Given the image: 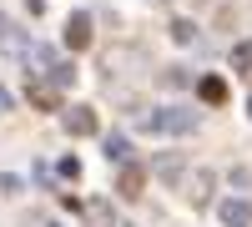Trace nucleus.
I'll return each instance as SVG.
<instances>
[{
	"label": "nucleus",
	"instance_id": "1",
	"mask_svg": "<svg viewBox=\"0 0 252 227\" xmlns=\"http://www.w3.org/2000/svg\"><path fill=\"white\" fill-rule=\"evenodd\" d=\"M177 187H182V197H187V202H197V207H202V202L212 197V172H207V167H197V172H187Z\"/></svg>",
	"mask_w": 252,
	"mask_h": 227
},
{
	"label": "nucleus",
	"instance_id": "2",
	"mask_svg": "<svg viewBox=\"0 0 252 227\" xmlns=\"http://www.w3.org/2000/svg\"><path fill=\"white\" fill-rule=\"evenodd\" d=\"M31 106H40V111H56L61 106V86L51 76H31Z\"/></svg>",
	"mask_w": 252,
	"mask_h": 227
},
{
	"label": "nucleus",
	"instance_id": "3",
	"mask_svg": "<svg viewBox=\"0 0 252 227\" xmlns=\"http://www.w3.org/2000/svg\"><path fill=\"white\" fill-rule=\"evenodd\" d=\"M61 127H66L71 136H91L96 131V111L91 106H66L61 111Z\"/></svg>",
	"mask_w": 252,
	"mask_h": 227
},
{
	"label": "nucleus",
	"instance_id": "4",
	"mask_svg": "<svg viewBox=\"0 0 252 227\" xmlns=\"http://www.w3.org/2000/svg\"><path fill=\"white\" fill-rule=\"evenodd\" d=\"M217 217H222V227H252V202L247 197H227L217 207Z\"/></svg>",
	"mask_w": 252,
	"mask_h": 227
},
{
	"label": "nucleus",
	"instance_id": "5",
	"mask_svg": "<svg viewBox=\"0 0 252 227\" xmlns=\"http://www.w3.org/2000/svg\"><path fill=\"white\" fill-rule=\"evenodd\" d=\"M20 61L31 66V76H51V66H56V51L35 40V46H26V51H20Z\"/></svg>",
	"mask_w": 252,
	"mask_h": 227
},
{
	"label": "nucleus",
	"instance_id": "6",
	"mask_svg": "<svg viewBox=\"0 0 252 227\" xmlns=\"http://www.w3.org/2000/svg\"><path fill=\"white\" fill-rule=\"evenodd\" d=\"M141 187H146V167H131V162H121L116 192H121V197H141Z\"/></svg>",
	"mask_w": 252,
	"mask_h": 227
},
{
	"label": "nucleus",
	"instance_id": "7",
	"mask_svg": "<svg viewBox=\"0 0 252 227\" xmlns=\"http://www.w3.org/2000/svg\"><path fill=\"white\" fill-rule=\"evenodd\" d=\"M66 46L71 51H86L91 46V15H71L66 20Z\"/></svg>",
	"mask_w": 252,
	"mask_h": 227
},
{
	"label": "nucleus",
	"instance_id": "8",
	"mask_svg": "<svg viewBox=\"0 0 252 227\" xmlns=\"http://www.w3.org/2000/svg\"><path fill=\"white\" fill-rule=\"evenodd\" d=\"M26 46H31V40L15 31V20H10V15H0V51H15V56H20Z\"/></svg>",
	"mask_w": 252,
	"mask_h": 227
},
{
	"label": "nucleus",
	"instance_id": "9",
	"mask_svg": "<svg viewBox=\"0 0 252 227\" xmlns=\"http://www.w3.org/2000/svg\"><path fill=\"white\" fill-rule=\"evenodd\" d=\"M197 91H202L207 106H222V101H227V81H222V76H202V81H197Z\"/></svg>",
	"mask_w": 252,
	"mask_h": 227
},
{
	"label": "nucleus",
	"instance_id": "10",
	"mask_svg": "<svg viewBox=\"0 0 252 227\" xmlns=\"http://www.w3.org/2000/svg\"><path fill=\"white\" fill-rule=\"evenodd\" d=\"M81 212H86V222H91V227H116L111 202H101V197H96V202H81Z\"/></svg>",
	"mask_w": 252,
	"mask_h": 227
},
{
	"label": "nucleus",
	"instance_id": "11",
	"mask_svg": "<svg viewBox=\"0 0 252 227\" xmlns=\"http://www.w3.org/2000/svg\"><path fill=\"white\" fill-rule=\"evenodd\" d=\"M157 81H161L166 91H182V86H192V76H187L182 66H161V76H157Z\"/></svg>",
	"mask_w": 252,
	"mask_h": 227
},
{
	"label": "nucleus",
	"instance_id": "12",
	"mask_svg": "<svg viewBox=\"0 0 252 227\" xmlns=\"http://www.w3.org/2000/svg\"><path fill=\"white\" fill-rule=\"evenodd\" d=\"M106 157L116 162V167H121V162H131V141H126V136H116V131H111V136H106Z\"/></svg>",
	"mask_w": 252,
	"mask_h": 227
},
{
	"label": "nucleus",
	"instance_id": "13",
	"mask_svg": "<svg viewBox=\"0 0 252 227\" xmlns=\"http://www.w3.org/2000/svg\"><path fill=\"white\" fill-rule=\"evenodd\" d=\"M172 40L177 46H192L197 40V20H172Z\"/></svg>",
	"mask_w": 252,
	"mask_h": 227
},
{
	"label": "nucleus",
	"instance_id": "14",
	"mask_svg": "<svg viewBox=\"0 0 252 227\" xmlns=\"http://www.w3.org/2000/svg\"><path fill=\"white\" fill-rule=\"evenodd\" d=\"M232 71L252 76V40H247V46H232Z\"/></svg>",
	"mask_w": 252,
	"mask_h": 227
},
{
	"label": "nucleus",
	"instance_id": "15",
	"mask_svg": "<svg viewBox=\"0 0 252 227\" xmlns=\"http://www.w3.org/2000/svg\"><path fill=\"white\" fill-rule=\"evenodd\" d=\"M157 172L166 182H182V157H157Z\"/></svg>",
	"mask_w": 252,
	"mask_h": 227
},
{
	"label": "nucleus",
	"instance_id": "16",
	"mask_svg": "<svg viewBox=\"0 0 252 227\" xmlns=\"http://www.w3.org/2000/svg\"><path fill=\"white\" fill-rule=\"evenodd\" d=\"M51 81H56V86H71V81H76V66H66V61H56V66H51Z\"/></svg>",
	"mask_w": 252,
	"mask_h": 227
},
{
	"label": "nucleus",
	"instance_id": "17",
	"mask_svg": "<svg viewBox=\"0 0 252 227\" xmlns=\"http://www.w3.org/2000/svg\"><path fill=\"white\" fill-rule=\"evenodd\" d=\"M5 106H10V96H5V91H0V111H5Z\"/></svg>",
	"mask_w": 252,
	"mask_h": 227
},
{
	"label": "nucleus",
	"instance_id": "18",
	"mask_svg": "<svg viewBox=\"0 0 252 227\" xmlns=\"http://www.w3.org/2000/svg\"><path fill=\"white\" fill-rule=\"evenodd\" d=\"M247 116H252V101H247Z\"/></svg>",
	"mask_w": 252,
	"mask_h": 227
},
{
	"label": "nucleus",
	"instance_id": "19",
	"mask_svg": "<svg viewBox=\"0 0 252 227\" xmlns=\"http://www.w3.org/2000/svg\"><path fill=\"white\" fill-rule=\"evenodd\" d=\"M0 187H5V177H0Z\"/></svg>",
	"mask_w": 252,
	"mask_h": 227
}]
</instances>
